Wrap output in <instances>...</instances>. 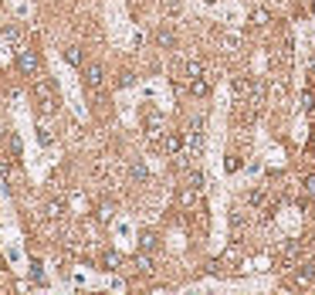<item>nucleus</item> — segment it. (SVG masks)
<instances>
[{
  "label": "nucleus",
  "instance_id": "1",
  "mask_svg": "<svg viewBox=\"0 0 315 295\" xmlns=\"http://www.w3.org/2000/svg\"><path fill=\"white\" fill-rule=\"evenodd\" d=\"M31 92H34V99H38L41 112H55V109H58V92H55V82H48V78H38Z\"/></svg>",
  "mask_w": 315,
  "mask_h": 295
},
{
  "label": "nucleus",
  "instance_id": "2",
  "mask_svg": "<svg viewBox=\"0 0 315 295\" xmlns=\"http://www.w3.org/2000/svg\"><path fill=\"white\" fill-rule=\"evenodd\" d=\"M14 61H17V71H20V75H28V78L41 71V58H38L34 48H17V58H14Z\"/></svg>",
  "mask_w": 315,
  "mask_h": 295
},
{
  "label": "nucleus",
  "instance_id": "3",
  "mask_svg": "<svg viewBox=\"0 0 315 295\" xmlns=\"http://www.w3.org/2000/svg\"><path fill=\"white\" fill-rule=\"evenodd\" d=\"M238 265H244L241 251H238V248H227V251H224L217 261H210V272H220V268H238Z\"/></svg>",
  "mask_w": 315,
  "mask_h": 295
},
{
  "label": "nucleus",
  "instance_id": "4",
  "mask_svg": "<svg viewBox=\"0 0 315 295\" xmlns=\"http://www.w3.org/2000/svg\"><path fill=\"white\" fill-rule=\"evenodd\" d=\"M48 115H51V112H41V115H38V143H41V146H51V143H55V122H51Z\"/></svg>",
  "mask_w": 315,
  "mask_h": 295
},
{
  "label": "nucleus",
  "instance_id": "5",
  "mask_svg": "<svg viewBox=\"0 0 315 295\" xmlns=\"http://www.w3.org/2000/svg\"><path fill=\"white\" fill-rule=\"evenodd\" d=\"M200 129H203V122L197 119V122L190 126V133H187V153H190V156H197V153L203 150V133Z\"/></svg>",
  "mask_w": 315,
  "mask_h": 295
},
{
  "label": "nucleus",
  "instance_id": "6",
  "mask_svg": "<svg viewBox=\"0 0 315 295\" xmlns=\"http://www.w3.org/2000/svg\"><path fill=\"white\" fill-rule=\"evenodd\" d=\"M146 136H149L156 146H160V139L166 136V133H163V115H160V112H149V115H146Z\"/></svg>",
  "mask_w": 315,
  "mask_h": 295
},
{
  "label": "nucleus",
  "instance_id": "7",
  "mask_svg": "<svg viewBox=\"0 0 315 295\" xmlns=\"http://www.w3.org/2000/svg\"><path fill=\"white\" fill-rule=\"evenodd\" d=\"M102 82H105V68L102 65H85V85L88 88H102Z\"/></svg>",
  "mask_w": 315,
  "mask_h": 295
},
{
  "label": "nucleus",
  "instance_id": "8",
  "mask_svg": "<svg viewBox=\"0 0 315 295\" xmlns=\"http://www.w3.org/2000/svg\"><path fill=\"white\" fill-rule=\"evenodd\" d=\"M180 146H183V139H180L176 133H166V136L160 139V150L170 153V156H176V153H180Z\"/></svg>",
  "mask_w": 315,
  "mask_h": 295
},
{
  "label": "nucleus",
  "instance_id": "9",
  "mask_svg": "<svg viewBox=\"0 0 315 295\" xmlns=\"http://www.w3.org/2000/svg\"><path fill=\"white\" fill-rule=\"evenodd\" d=\"M133 265H136L139 275H149V272H153V255H149V251H139V255L133 258Z\"/></svg>",
  "mask_w": 315,
  "mask_h": 295
},
{
  "label": "nucleus",
  "instance_id": "10",
  "mask_svg": "<svg viewBox=\"0 0 315 295\" xmlns=\"http://www.w3.org/2000/svg\"><path fill=\"white\" fill-rule=\"evenodd\" d=\"M200 204V190L197 187H183L180 190V207H197Z\"/></svg>",
  "mask_w": 315,
  "mask_h": 295
},
{
  "label": "nucleus",
  "instance_id": "11",
  "mask_svg": "<svg viewBox=\"0 0 315 295\" xmlns=\"http://www.w3.org/2000/svg\"><path fill=\"white\" fill-rule=\"evenodd\" d=\"M160 248V234L156 231H143L139 234V251H156Z\"/></svg>",
  "mask_w": 315,
  "mask_h": 295
},
{
  "label": "nucleus",
  "instance_id": "12",
  "mask_svg": "<svg viewBox=\"0 0 315 295\" xmlns=\"http://www.w3.org/2000/svg\"><path fill=\"white\" fill-rule=\"evenodd\" d=\"M190 95H197V99H203V95H210V82L207 78H190Z\"/></svg>",
  "mask_w": 315,
  "mask_h": 295
},
{
  "label": "nucleus",
  "instance_id": "13",
  "mask_svg": "<svg viewBox=\"0 0 315 295\" xmlns=\"http://www.w3.org/2000/svg\"><path fill=\"white\" fill-rule=\"evenodd\" d=\"M254 82H251V78H244V75H238L234 78V92H238V95H254Z\"/></svg>",
  "mask_w": 315,
  "mask_h": 295
},
{
  "label": "nucleus",
  "instance_id": "14",
  "mask_svg": "<svg viewBox=\"0 0 315 295\" xmlns=\"http://www.w3.org/2000/svg\"><path fill=\"white\" fill-rule=\"evenodd\" d=\"M65 210H68V204H65V200H51L48 207H44V214H48L51 220H61V217H65Z\"/></svg>",
  "mask_w": 315,
  "mask_h": 295
},
{
  "label": "nucleus",
  "instance_id": "15",
  "mask_svg": "<svg viewBox=\"0 0 315 295\" xmlns=\"http://www.w3.org/2000/svg\"><path fill=\"white\" fill-rule=\"evenodd\" d=\"M129 177H133L136 183H146V180H149V170H146V163H143V160H136L133 166H129Z\"/></svg>",
  "mask_w": 315,
  "mask_h": 295
},
{
  "label": "nucleus",
  "instance_id": "16",
  "mask_svg": "<svg viewBox=\"0 0 315 295\" xmlns=\"http://www.w3.org/2000/svg\"><path fill=\"white\" fill-rule=\"evenodd\" d=\"M295 282H298V285H312V282H315V261L302 265V272L295 275Z\"/></svg>",
  "mask_w": 315,
  "mask_h": 295
},
{
  "label": "nucleus",
  "instance_id": "17",
  "mask_svg": "<svg viewBox=\"0 0 315 295\" xmlns=\"http://www.w3.org/2000/svg\"><path fill=\"white\" fill-rule=\"evenodd\" d=\"M156 44H160V48H173V44H176V34H173L170 28H160L156 31Z\"/></svg>",
  "mask_w": 315,
  "mask_h": 295
},
{
  "label": "nucleus",
  "instance_id": "18",
  "mask_svg": "<svg viewBox=\"0 0 315 295\" xmlns=\"http://www.w3.org/2000/svg\"><path fill=\"white\" fill-rule=\"evenodd\" d=\"M102 265L109 268V272H119V268H122V255H119V251H105V255H102Z\"/></svg>",
  "mask_w": 315,
  "mask_h": 295
},
{
  "label": "nucleus",
  "instance_id": "19",
  "mask_svg": "<svg viewBox=\"0 0 315 295\" xmlns=\"http://www.w3.org/2000/svg\"><path fill=\"white\" fill-rule=\"evenodd\" d=\"M251 24H254V28H265V24H271V14H268L265 7H254L251 10Z\"/></svg>",
  "mask_w": 315,
  "mask_h": 295
},
{
  "label": "nucleus",
  "instance_id": "20",
  "mask_svg": "<svg viewBox=\"0 0 315 295\" xmlns=\"http://www.w3.org/2000/svg\"><path fill=\"white\" fill-rule=\"evenodd\" d=\"M112 214H115V207H112V204H98V207H95L98 224H109V220H112Z\"/></svg>",
  "mask_w": 315,
  "mask_h": 295
},
{
  "label": "nucleus",
  "instance_id": "21",
  "mask_svg": "<svg viewBox=\"0 0 315 295\" xmlns=\"http://www.w3.org/2000/svg\"><path fill=\"white\" fill-rule=\"evenodd\" d=\"M7 150H10V160L20 163V139H17L14 133H7Z\"/></svg>",
  "mask_w": 315,
  "mask_h": 295
},
{
  "label": "nucleus",
  "instance_id": "22",
  "mask_svg": "<svg viewBox=\"0 0 315 295\" xmlns=\"http://www.w3.org/2000/svg\"><path fill=\"white\" fill-rule=\"evenodd\" d=\"M220 48H224V51H230V55H234V51L241 48V38H238V34H224V38H220Z\"/></svg>",
  "mask_w": 315,
  "mask_h": 295
},
{
  "label": "nucleus",
  "instance_id": "23",
  "mask_svg": "<svg viewBox=\"0 0 315 295\" xmlns=\"http://www.w3.org/2000/svg\"><path fill=\"white\" fill-rule=\"evenodd\" d=\"M65 61H68L71 68H82V65H85V61H82V51H78V48H65Z\"/></svg>",
  "mask_w": 315,
  "mask_h": 295
},
{
  "label": "nucleus",
  "instance_id": "24",
  "mask_svg": "<svg viewBox=\"0 0 315 295\" xmlns=\"http://www.w3.org/2000/svg\"><path fill=\"white\" fill-rule=\"evenodd\" d=\"M244 224H248V217H244V214H241V210H230V231H234V234H238V231L244 228Z\"/></svg>",
  "mask_w": 315,
  "mask_h": 295
},
{
  "label": "nucleus",
  "instance_id": "25",
  "mask_svg": "<svg viewBox=\"0 0 315 295\" xmlns=\"http://www.w3.org/2000/svg\"><path fill=\"white\" fill-rule=\"evenodd\" d=\"M183 71H187V78H200L203 75V65H200V61H187Z\"/></svg>",
  "mask_w": 315,
  "mask_h": 295
},
{
  "label": "nucleus",
  "instance_id": "26",
  "mask_svg": "<svg viewBox=\"0 0 315 295\" xmlns=\"http://www.w3.org/2000/svg\"><path fill=\"white\" fill-rule=\"evenodd\" d=\"M302 187H305V197H308V200H315V173H308Z\"/></svg>",
  "mask_w": 315,
  "mask_h": 295
},
{
  "label": "nucleus",
  "instance_id": "27",
  "mask_svg": "<svg viewBox=\"0 0 315 295\" xmlns=\"http://www.w3.org/2000/svg\"><path fill=\"white\" fill-rule=\"evenodd\" d=\"M31 278H34V282H44V272H41V261H38V258L31 261Z\"/></svg>",
  "mask_w": 315,
  "mask_h": 295
},
{
  "label": "nucleus",
  "instance_id": "28",
  "mask_svg": "<svg viewBox=\"0 0 315 295\" xmlns=\"http://www.w3.org/2000/svg\"><path fill=\"white\" fill-rule=\"evenodd\" d=\"M302 109H305V112H312V109H315V99H312V92H302Z\"/></svg>",
  "mask_w": 315,
  "mask_h": 295
},
{
  "label": "nucleus",
  "instance_id": "29",
  "mask_svg": "<svg viewBox=\"0 0 315 295\" xmlns=\"http://www.w3.org/2000/svg\"><path fill=\"white\" fill-rule=\"evenodd\" d=\"M187 187H197V190H200V187H203V177H200V173H190V177H187Z\"/></svg>",
  "mask_w": 315,
  "mask_h": 295
},
{
  "label": "nucleus",
  "instance_id": "30",
  "mask_svg": "<svg viewBox=\"0 0 315 295\" xmlns=\"http://www.w3.org/2000/svg\"><path fill=\"white\" fill-rule=\"evenodd\" d=\"M241 170V156H227V173H238Z\"/></svg>",
  "mask_w": 315,
  "mask_h": 295
},
{
  "label": "nucleus",
  "instance_id": "31",
  "mask_svg": "<svg viewBox=\"0 0 315 295\" xmlns=\"http://www.w3.org/2000/svg\"><path fill=\"white\" fill-rule=\"evenodd\" d=\"M251 204H254V207H261V204H265V190H254V193H251Z\"/></svg>",
  "mask_w": 315,
  "mask_h": 295
},
{
  "label": "nucleus",
  "instance_id": "32",
  "mask_svg": "<svg viewBox=\"0 0 315 295\" xmlns=\"http://www.w3.org/2000/svg\"><path fill=\"white\" fill-rule=\"evenodd\" d=\"M133 85V75H129V71H125V75H119V88H129Z\"/></svg>",
  "mask_w": 315,
  "mask_h": 295
}]
</instances>
